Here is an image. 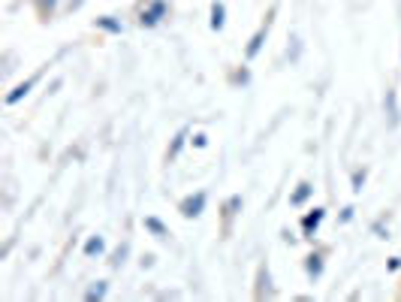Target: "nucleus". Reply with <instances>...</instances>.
I'll list each match as a JSON object with an SVG mask.
<instances>
[{
    "instance_id": "nucleus-1",
    "label": "nucleus",
    "mask_w": 401,
    "mask_h": 302,
    "mask_svg": "<svg viewBox=\"0 0 401 302\" xmlns=\"http://www.w3.org/2000/svg\"><path fill=\"white\" fill-rule=\"evenodd\" d=\"M163 19H169V3L166 0H145L139 6V25L142 27H157Z\"/></svg>"
},
{
    "instance_id": "nucleus-2",
    "label": "nucleus",
    "mask_w": 401,
    "mask_h": 302,
    "mask_svg": "<svg viewBox=\"0 0 401 302\" xmlns=\"http://www.w3.org/2000/svg\"><path fill=\"white\" fill-rule=\"evenodd\" d=\"M206 202H208L206 191H196V194H191V196H184V200L178 202V211H181V218H187V221H193V218H199L202 211H206Z\"/></svg>"
},
{
    "instance_id": "nucleus-3",
    "label": "nucleus",
    "mask_w": 401,
    "mask_h": 302,
    "mask_svg": "<svg viewBox=\"0 0 401 302\" xmlns=\"http://www.w3.org/2000/svg\"><path fill=\"white\" fill-rule=\"evenodd\" d=\"M323 218H326V209H320V206H317V209H311L305 218H302V233H305L308 239H314V233L320 230Z\"/></svg>"
},
{
    "instance_id": "nucleus-4",
    "label": "nucleus",
    "mask_w": 401,
    "mask_h": 302,
    "mask_svg": "<svg viewBox=\"0 0 401 302\" xmlns=\"http://www.w3.org/2000/svg\"><path fill=\"white\" fill-rule=\"evenodd\" d=\"M269 25H271V21L266 19V25H263V27H260V30H256V34L251 36V43H247V49H245V58H247V60H254L256 55H260L263 43H266V36H269Z\"/></svg>"
},
{
    "instance_id": "nucleus-5",
    "label": "nucleus",
    "mask_w": 401,
    "mask_h": 302,
    "mask_svg": "<svg viewBox=\"0 0 401 302\" xmlns=\"http://www.w3.org/2000/svg\"><path fill=\"white\" fill-rule=\"evenodd\" d=\"M36 79H40V73H36V76H30V79H25V82H21V85H15V88L10 91V94H6V106H15L19 100H25V97L30 94V88L36 85Z\"/></svg>"
},
{
    "instance_id": "nucleus-6",
    "label": "nucleus",
    "mask_w": 401,
    "mask_h": 302,
    "mask_svg": "<svg viewBox=\"0 0 401 302\" xmlns=\"http://www.w3.org/2000/svg\"><path fill=\"white\" fill-rule=\"evenodd\" d=\"M311 196H314V185H311V181H299V185H296V191L290 194V206L302 209L308 200H311Z\"/></svg>"
},
{
    "instance_id": "nucleus-7",
    "label": "nucleus",
    "mask_w": 401,
    "mask_h": 302,
    "mask_svg": "<svg viewBox=\"0 0 401 302\" xmlns=\"http://www.w3.org/2000/svg\"><path fill=\"white\" fill-rule=\"evenodd\" d=\"M142 226H145V230H148L154 239H166V236H169V226H166L160 218H154V215H148L145 221H142Z\"/></svg>"
},
{
    "instance_id": "nucleus-8",
    "label": "nucleus",
    "mask_w": 401,
    "mask_h": 302,
    "mask_svg": "<svg viewBox=\"0 0 401 302\" xmlns=\"http://www.w3.org/2000/svg\"><path fill=\"white\" fill-rule=\"evenodd\" d=\"M305 272H308V278H314V281L323 275V254L320 251H314V254L305 257Z\"/></svg>"
},
{
    "instance_id": "nucleus-9",
    "label": "nucleus",
    "mask_w": 401,
    "mask_h": 302,
    "mask_svg": "<svg viewBox=\"0 0 401 302\" xmlns=\"http://www.w3.org/2000/svg\"><path fill=\"white\" fill-rule=\"evenodd\" d=\"M211 30H223V25H226V6H223V0H215L211 3Z\"/></svg>"
},
{
    "instance_id": "nucleus-10",
    "label": "nucleus",
    "mask_w": 401,
    "mask_h": 302,
    "mask_svg": "<svg viewBox=\"0 0 401 302\" xmlns=\"http://www.w3.org/2000/svg\"><path fill=\"white\" fill-rule=\"evenodd\" d=\"M383 109H387V115H389V127H398V100H396V91H387V100H383Z\"/></svg>"
},
{
    "instance_id": "nucleus-11",
    "label": "nucleus",
    "mask_w": 401,
    "mask_h": 302,
    "mask_svg": "<svg viewBox=\"0 0 401 302\" xmlns=\"http://www.w3.org/2000/svg\"><path fill=\"white\" fill-rule=\"evenodd\" d=\"M187 127H181V130L175 133V139H172V146H169V151H166V161H175V157L181 154V148H184V139H187Z\"/></svg>"
},
{
    "instance_id": "nucleus-12",
    "label": "nucleus",
    "mask_w": 401,
    "mask_h": 302,
    "mask_svg": "<svg viewBox=\"0 0 401 302\" xmlns=\"http://www.w3.org/2000/svg\"><path fill=\"white\" fill-rule=\"evenodd\" d=\"M256 299H263V297H271V278H269V266H260V275H256Z\"/></svg>"
},
{
    "instance_id": "nucleus-13",
    "label": "nucleus",
    "mask_w": 401,
    "mask_h": 302,
    "mask_svg": "<svg viewBox=\"0 0 401 302\" xmlns=\"http://www.w3.org/2000/svg\"><path fill=\"white\" fill-rule=\"evenodd\" d=\"M106 254V239L103 236H90L85 242V257H103Z\"/></svg>"
},
{
    "instance_id": "nucleus-14",
    "label": "nucleus",
    "mask_w": 401,
    "mask_h": 302,
    "mask_svg": "<svg viewBox=\"0 0 401 302\" xmlns=\"http://www.w3.org/2000/svg\"><path fill=\"white\" fill-rule=\"evenodd\" d=\"M94 27L106 30V34H121V30H124V25H121L118 19H112V15H103V19H97V21H94Z\"/></svg>"
},
{
    "instance_id": "nucleus-15",
    "label": "nucleus",
    "mask_w": 401,
    "mask_h": 302,
    "mask_svg": "<svg viewBox=\"0 0 401 302\" xmlns=\"http://www.w3.org/2000/svg\"><path fill=\"white\" fill-rule=\"evenodd\" d=\"M106 293H109V284H106V281H97L94 287H88V290H85V299H88V302L106 299Z\"/></svg>"
},
{
    "instance_id": "nucleus-16",
    "label": "nucleus",
    "mask_w": 401,
    "mask_h": 302,
    "mask_svg": "<svg viewBox=\"0 0 401 302\" xmlns=\"http://www.w3.org/2000/svg\"><path fill=\"white\" fill-rule=\"evenodd\" d=\"M365 178H368L365 170H356V172H353V191H356V194H362V187H365Z\"/></svg>"
},
{
    "instance_id": "nucleus-17",
    "label": "nucleus",
    "mask_w": 401,
    "mask_h": 302,
    "mask_svg": "<svg viewBox=\"0 0 401 302\" xmlns=\"http://www.w3.org/2000/svg\"><path fill=\"white\" fill-rule=\"evenodd\" d=\"M236 209H241V196H232V200L226 202V218L236 215Z\"/></svg>"
},
{
    "instance_id": "nucleus-18",
    "label": "nucleus",
    "mask_w": 401,
    "mask_h": 302,
    "mask_svg": "<svg viewBox=\"0 0 401 302\" xmlns=\"http://www.w3.org/2000/svg\"><path fill=\"white\" fill-rule=\"evenodd\" d=\"M127 251H130V248H118V254H115V260H112V266H121V263H124V257H127Z\"/></svg>"
},
{
    "instance_id": "nucleus-19",
    "label": "nucleus",
    "mask_w": 401,
    "mask_h": 302,
    "mask_svg": "<svg viewBox=\"0 0 401 302\" xmlns=\"http://www.w3.org/2000/svg\"><path fill=\"white\" fill-rule=\"evenodd\" d=\"M353 211H356L353 206H347V209L341 211V224H350V221H353Z\"/></svg>"
},
{
    "instance_id": "nucleus-20",
    "label": "nucleus",
    "mask_w": 401,
    "mask_h": 302,
    "mask_svg": "<svg viewBox=\"0 0 401 302\" xmlns=\"http://www.w3.org/2000/svg\"><path fill=\"white\" fill-rule=\"evenodd\" d=\"M401 269V257H389V272H398Z\"/></svg>"
}]
</instances>
